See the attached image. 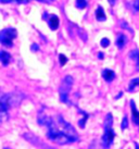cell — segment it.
Instances as JSON below:
<instances>
[{"label": "cell", "mask_w": 139, "mask_h": 149, "mask_svg": "<svg viewBox=\"0 0 139 149\" xmlns=\"http://www.w3.org/2000/svg\"><path fill=\"white\" fill-rule=\"evenodd\" d=\"M38 122L40 125L47 126V137L57 145H69L78 141L75 128L60 114L49 116L46 112H40L38 116Z\"/></svg>", "instance_id": "obj_1"}, {"label": "cell", "mask_w": 139, "mask_h": 149, "mask_svg": "<svg viewBox=\"0 0 139 149\" xmlns=\"http://www.w3.org/2000/svg\"><path fill=\"white\" fill-rule=\"evenodd\" d=\"M115 133L113 130V116L111 113H108L104 119V134L102 136V144L106 148L111 147L113 144Z\"/></svg>", "instance_id": "obj_2"}, {"label": "cell", "mask_w": 139, "mask_h": 149, "mask_svg": "<svg viewBox=\"0 0 139 149\" xmlns=\"http://www.w3.org/2000/svg\"><path fill=\"white\" fill-rule=\"evenodd\" d=\"M17 31L12 27H8L1 31L0 33V40L1 44L6 47H11L13 44V40L17 38Z\"/></svg>", "instance_id": "obj_3"}, {"label": "cell", "mask_w": 139, "mask_h": 149, "mask_svg": "<svg viewBox=\"0 0 139 149\" xmlns=\"http://www.w3.org/2000/svg\"><path fill=\"white\" fill-rule=\"evenodd\" d=\"M72 85H73V79L72 76H65L64 79L62 81L61 86H60V99L63 102H67V98H69V94L70 91L72 88Z\"/></svg>", "instance_id": "obj_4"}, {"label": "cell", "mask_w": 139, "mask_h": 149, "mask_svg": "<svg viewBox=\"0 0 139 149\" xmlns=\"http://www.w3.org/2000/svg\"><path fill=\"white\" fill-rule=\"evenodd\" d=\"M42 17L47 21L49 27L52 29V31L58 29V27H59V17H58L56 14H48V13H45V14L42 15Z\"/></svg>", "instance_id": "obj_5"}, {"label": "cell", "mask_w": 139, "mask_h": 149, "mask_svg": "<svg viewBox=\"0 0 139 149\" xmlns=\"http://www.w3.org/2000/svg\"><path fill=\"white\" fill-rule=\"evenodd\" d=\"M131 116H133V121L135 122L136 125L139 126V111L137 110V108H136L134 100L131 101Z\"/></svg>", "instance_id": "obj_6"}, {"label": "cell", "mask_w": 139, "mask_h": 149, "mask_svg": "<svg viewBox=\"0 0 139 149\" xmlns=\"http://www.w3.org/2000/svg\"><path fill=\"white\" fill-rule=\"evenodd\" d=\"M102 77L106 82H112L115 79V73L110 69H104L102 71Z\"/></svg>", "instance_id": "obj_7"}, {"label": "cell", "mask_w": 139, "mask_h": 149, "mask_svg": "<svg viewBox=\"0 0 139 149\" xmlns=\"http://www.w3.org/2000/svg\"><path fill=\"white\" fill-rule=\"evenodd\" d=\"M128 57L131 58V60L134 61L136 65V71H139V50H133L131 51V54H128Z\"/></svg>", "instance_id": "obj_8"}, {"label": "cell", "mask_w": 139, "mask_h": 149, "mask_svg": "<svg viewBox=\"0 0 139 149\" xmlns=\"http://www.w3.org/2000/svg\"><path fill=\"white\" fill-rule=\"evenodd\" d=\"M116 42V46H117L119 49H123L127 42L126 36H125L124 34H119L117 37H116V42Z\"/></svg>", "instance_id": "obj_9"}, {"label": "cell", "mask_w": 139, "mask_h": 149, "mask_svg": "<svg viewBox=\"0 0 139 149\" xmlns=\"http://www.w3.org/2000/svg\"><path fill=\"white\" fill-rule=\"evenodd\" d=\"M0 59H1V62H2L3 65H8L9 63H10V61H11V56H10L9 52L2 50L1 54H0Z\"/></svg>", "instance_id": "obj_10"}, {"label": "cell", "mask_w": 139, "mask_h": 149, "mask_svg": "<svg viewBox=\"0 0 139 149\" xmlns=\"http://www.w3.org/2000/svg\"><path fill=\"white\" fill-rule=\"evenodd\" d=\"M96 17H97V20H98V21H100V22L106 21V13H104V11H103L102 7H100V6H99L98 9L96 10Z\"/></svg>", "instance_id": "obj_11"}, {"label": "cell", "mask_w": 139, "mask_h": 149, "mask_svg": "<svg viewBox=\"0 0 139 149\" xmlns=\"http://www.w3.org/2000/svg\"><path fill=\"white\" fill-rule=\"evenodd\" d=\"M137 86H139V77L131 79V83H129V86H128V91H133Z\"/></svg>", "instance_id": "obj_12"}, {"label": "cell", "mask_w": 139, "mask_h": 149, "mask_svg": "<svg viewBox=\"0 0 139 149\" xmlns=\"http://www.w3.org/2000/svg\"><path fill=\"white\" fill-rule=\"evenodd\" d=\"M75 4H76V7H77L78 9H81V10H83V9L86 8L87 1H86V0H76V2H75Z\"/></svg>", "instance_id": "obj_13"}, {"label": "cell", "mask_w": 139, "mask_h": 149, "mask_svg": "<svg viewBox=\"0 0 139 149\" xmlns=\"http://www.w3.org/2000/svg\"><path fill=\"white\" fill-rule=\"evenodd\" d=\"M59 59H60V64H61V65H64V64L67 62V58H66L64 54H60V56H59Z\"/></svg>", "instance_id": "obj_14"}, {"label": "cell", "mask_w": 139, "mask_h": 149, "mask_svg": "<svg viewBox=\"0 0 139 149\" xmlns=\"http://www.w3.org/2000/svg\"><path fill=\"white\" fill-rule=\"evenodd\" d=\"M127 126H128V119H127V116H124L122 124H121V128H122V130H125Z\"/></svg>", "instance_id": "obj_15"}, {"label": "cell", "mask_w": 139, "mask_h": 149, "mask_svg": "<svg viewBox=\"0 0 139 149\" xmlns=\"http://www.w3.org/2000/svg\"><path fill=\"white\" fill-rule=\"evenodd\" d=\"M87 119H88V114H86V113H85V116H84V118H83L82 120L79 121V126H81L82 128L85 127V122L87 121Z\"/></svg>", "instance_id": "obj_16"}, {"label": "cell", "mask_w": 139, "mask_h": 149, "mask_svg": "<svg viewBox=\"0 0 139 149\" xmlns=\"http://www.w3.org/2000/svg\"><path fill=\"white\" fill-rule=\"evenodd\" d=\"M109 45H110V40H109L108 38H103L102 40H101V46H102V47L106 48V47H109Z\"/></svg>", "instance_id": "obj_17"}, {"label": "cell", "mask_w": 139, "mask_h": 149, "mask_svg": "<svg viewBox=\"0 0 139 149\" xmlns=\"http://www.w3.org/2000/svg\"><path fill=\"white\" fill-rule=\"evenodd\" d=\"M133 9L136 12H139V0H135L133 3Z\"/></svg>", "instance_id": "obj_18"}, {"label": "cell", "mask_w": 139, "mask_h": 149, "mask_svg": "<svg viewBox=\"0 0 139 149\" xmlns=\"http://www.w3.org/2000/svg\"><path fill=\"white\" fill-rule=\"evenodd\" d=\"M38 1H41V2H46V3H51L54 0H38Z\"/></svg>", "instance_id": "obj_19"}, {"label": "cell", "mask_w": 139, "mask_h": 149, "mask_svg": "<svg viewBox=\"0 0 139 149\" xmlns=\"http://www.w3.org/2000/svg\"><path fill=\"white\" fill-rule=\"evenodd\" d=\"M19 3H27L28 2V0H17Z\"/></svg>", "instance_id": "obj_20"}, {"label": "cell", "mask_w": 139, "mask_h": 149, "mask_svg": "<svg viewBox=\"0 0 139 149\" xmlns=\"http://www.w3.org/2000/svg\"><path fill=\"white\" fill-rule=\"evenodd\" d=\"M109 1V3L111 4V6H114L115 3H116V0H108Z\"/></svg>", "instance_id": "obj_21"}, {"label": "cell", "mask_w": 139, "mask_h": 149, "mask_svg": "<svg viewBox=\"0 0 139 149\" xmlns=\"http://www.w3.org/2000/svg\"><path fill=\"white\" fill-rule=\"evenodd\" d=\"M12 0H1V3H8V2H11Z\"/></svg>", "instance_id": "obj_22"}]
</instances>
